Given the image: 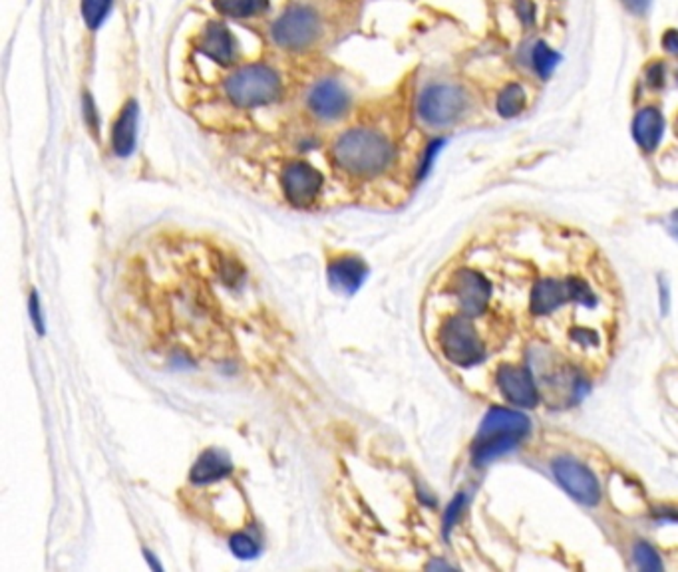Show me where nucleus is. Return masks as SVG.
Wrapping results in <instances>:
<instances>
[{"instance_id": "1", "label": "nucleus", "mask_w": 678, "mask_h": 572, "mask_svg": "<svg viewBox=\"0 0 678 572\" xmlns=\"http://www.w3.org/2000/svg\"><path fill=\"white\" fill-rule=\"evenodd\" d=\"M394 148L384 133L370 128L344 131L332 145V160L339 170L352 177L370 179L382 175L392 161Z\"/></svg>"}, {"instance_id": "2", "label": "nucleus", "mask_w": 678, "mask_h": 572, "mask_svg": "<svg viewBox=\"0 0 678 572\" xmlns=\"http://www.w3.org/2000/svg\"><path fill=\"white\" fill-rule=\"evenodd\" d=\"M529 432V420L524 413L495 408L487 413L474 445L477 465L492 462L494 457L514 450L517 442Z\"/></svg>"}, {"instance_id": "3", "label": "nucleus", "mask_w": 678, "mask_h": 572, "mask_svg": "<svg viewBox=\"0 0 678 572\" xmlns=\"http://www.w3.org/2000/svg\"><path fill=\"white\" fill-rule=\"evenodd\" d=\"M281 78L269 66L249 64L225 82V94L237 108H259L281 96Z\"/></svg>"}, {"instance_id": "4", "label": "nucleus", "mask_w": 678, "mask_h": 572, "mask_svg": "<svg viewBox=\"0 0 678 572\" xmlns=\"http://www.w3.org/2000/svg\"><path fill=\"white\" fill-rule=\"evenodd\" d=\"M438 346L443 358L454 366L470 368L485 358V344L468 314L452 317L440 327Z\"/></svg>"}, {"instance_id": "5", "label": "nucleus", "mask_w": 678, "mask_h": 572, "mask_svg": "<svg viewBox=\"0 0 678 572\" xmlns=\"http://www.w3.org/2000/svg\"><path fill=\"white\" fill-rule=\"evenodd\" d=\"M465 108L468 96L462 88L452 84L428 86L418 98V116L428 126H450L464 116Z\"/></svg>"}, {"instance_id": "6", "label": "nucleus", "mask_w": 678, "mask_h": 572, "mask_svg": "<svg viewBox=\"0 0 678 572\" xmlns=\"http://www.w3.org/2000/svg\"><path fill=\"white\" fill-rule=\"evenodd\" d=\"M320 35V18L313 8L293 6L273 25V38L285 50H305Z\"/></svg>"}, {"instance_id": "7", "label": "nucleus", "mask_w": 678, "mask_h": 572, "mask_svg": "<svg viewBox=\"0 0 678 572\" xmlns=\"http://www.w3.org/2000/svg\"><path fill=\"white\" fill-rule=\"evenodd\" d=\"M281 185L288 203L298 209H307L315 205V201L318 199L322 175L307 161H291L283 170Z\"/></svg>"}, {"instance_id": "8", "label": "nucleus", "mask_w": 678, "mask_h": 572, "mask_svg": "<svg viewBox=\"0 0 678 572\" xmlns=\"http://www.w3.org/2000/svg\"><path fill=\"white\" fill-rule=\"evenodd\" d=\"M452 293L455 300L460 302V307L468 317H475V314H482L490 302V283H487L485 276L480 275L477 271H472V268H460L455 271L450 283Z\"/></svg>"}, {"instance_id": "9", "label": "nucleus", "mask_w": 678, "mask_h": 572, "mask_svg": "<svg viewBox=\"0 0 678 572\" xmlns=\"http://www.w3.org/2000/svg\"><path fill=\"white\" fill-rule=\"evenodd\" d=\"M553 473L567 489V493L583 504H595L601 499V489H599V484L591 471L573 462V459H558L553 463Z\"/></svg>"}, {"instance_id": "10", "label": "nucleus", "mask_w": 678, "mask_h": 572, "mask_svg": "<svg viewBox=\"0 0 678 572\" xmlns=\"http://www.w3.org/2000/svg\"><path fill=\"white\" fill-rule=\"evenodd\" d=\"M497 384L502 394L516 406L533 408L537 403V388L527 368L502 366L497 372Z\"/></svg>"}, {"instance_id": "11", "label": "nucleus", "mask_w": 678, "mask_h": 572, "mask_svg": "<svg viewBox=\"0 0 678 572\" xmlns=\"http://www.w3.org/2000/svg\"><path fill=\"white\" fill-rule=\"evenodd\" d=\"M197 50L217 64H231L235 58V38L221 22H209L197 38Z\"/></svg>"}, {"instance_id": "12", "label": "nucleus", "mask_w": 678, "mask_h": 572, "mask_svg": "<svg viewBox=\"0 0 678 572\" xmlns=\"http://www.w3.org/2000/svg\"><path fill=\"white\" fill-rule=\"evenodd\" d=\"M349 94L335 80L318 82L313 92L308 94V106L317 116L327 120H337L347 114L349 109Z\"/></svg>"}, {"instance_id": "13", "label": "nucleus", "mask_w": 678, "mask_h": 572, "mask_svg": "<svg viewBox=\"0 0 678 572\" xmlns=\"http://www.w3.org/2000/svg\"><path fill=\"white\" fill-rule=\"evenodd\" d=\"M138 118H140V108L131 99V102H128L124 109L120 111V116L112 128V148L116 155L128 157L133 153V150H136Z\"/></svg>"}, {"instance_id": "14", "label": "nucleus", "mask_w": 678, "mask_h": 572, "mask_svg": "<svg viewBox=\"0 0 678 572\" xmlns=\"http://www.w3.org/2000/svg\"><path fill=\"white\" fill-rule=\"evenodd\" d=\"M664 131V120L657 108H642L632 120V138L644 151L659 148Z\"/></svg>"}, {"instance_id": "15", "label": "nucleus", "mask_w": 678, "mask_h": 572, "mask_svg": "<svg viewBox=\"0 0 678 572\" xmlns=\"http://www.w3.org/2000/svg\"><path fill=\"white\" fill-rule=\"evenodd\" d=\"M366 265L360 259H354V256H344V259H339L332 263L329 276H330V285L337 290H342V293H354L366 278Z\"/></svg>"}, {"instance_id": "16", "label": "nucleus", "mask_w": 678, "mask_h": 572, "mask_svg": "<svg viewBox=\"0 0 678 572\" xmlns=\"http://www.w3.org/2000/svg\"><path fill=\"white\" fill-rule=\"evenodd\" d=\"M231 469L233 467H231L229 457L224 452L209 450L197 459L189 477H192L193 484L205 485V484H214V481L227 477L231 473Z\"/></svg>"}, {"instance_id": "17", "label": "nucleus", "mask_w": 678, "mask_h": 572, "mask_svg": "<svg viewBox=\"0 0 678 572\" xmlns=\"http://www.w3.org/2000/svg\"><path fill=\"white\" fill-rule=\"evenodd\" d=\"M219 15L229 18H255L269 8V0H214Z\"/></svg>"}, {"instance_id": "18", "label": "nucleus", "mask_w": 678, "mask_h": 572, "mask_svg": "<svg viewBox=\"0 0 678 572\" xmlns=\"http://www.w3.org/2000/svg\"><path fill=\"white\" fill-rule=\"evenodd\" d=\"M527 104L526 89L519 84H507L497 98V111L502 118H516Z\"/></svg>"}, {"instance_id": "19", "label": "nucleus", "mask_w": 678, "mask_h": 572, "mask_svg": "<svg viewBox=\"0 0 678 572\" xmlns=\"http://www.w3.org/2000/svg\"><path fill=\"white\" fill-rule=\"evenodd\" d=\"M561 62V56L555 52L549 44L546 42H537L536 47H533L531 50V66L533 70H536L543 80H548V78L555 72V68H558Z\"/></svg>"}, {"instance_id": "20", "label": "nucleus", "mask_w": 678, "mask_h": 572, "mask_svg": "<svg viewBox=\"0 0 678 572\" xmlns=\"http://www.w3.org/2000/svg\"><path fill=\"white\" fill-rule=\"evenodd\" d=\"M114 0H82V16L88 28L96 30L108 18Z\"/></svg>"}, {"instance_id": "21", "label": "nucleus", "mask_w": 678, "mask_h": 572, "mask_svg": "<svg viewBox=\"0 0 678 572\" xmlns=\"http://www.w3.org/2000/svg\"><path fill=\"white\" fill-rule=\"evenodd\" d=\"M231 551L239 558H255L259 555V546L249 535H235L231 538Z\"/></svg>"}, {"instance_id": "22", "label": "nucleus", "mask_w": 678, "mask_h": 572, "mask_svg": "<svg viewBox=\"0 0 678 572\" xmlns=\"http://www.w3.org/2000/svg\"><path fill=\"white\" fill-rule=\"evenodd\" d=\"M635 556H637L639 567L644 568V570H659L662 567L657 553H654L649 545H639L637 551H635Z\"/></svg>"}, {"instance_id": "23", "label": "nucleus", "mask_w": 678, "mask_h": 572, "mask_svg": "<svg viewBox=\"0 0 678 572\" xmlns=\"http://www.w3.org/2000/svg\"><path fill=\"white\" fill-rule=\"evenodd\" d=\"M647 82L654 88H661L664 84V66H662V62L652 64L651 68L647 70Z\"/></svg>"}, {"instance_id": "24", "label": "nucleus", "mask_w": 678, "mask_h": 572, "mask_svg": "<svg viewBox=\"0 0 678 572\" xmlns=\"http://www.w3.org/2000/svg\"><path fill=\"white\" fill-rule=\"evenodd\" d=\"M651 3L652 0H622V6H625L631 15L642 16L649 10Z\"/></svg>"}, {"instance_id": "25", "label": "nucleus", "mask_w": 678, "mask_h": 572, "mask_svg": "<svg viewBox=\"0 0 678 572\" xmlns=\"http://www.w3.org/2000/svg\"><path fill=\"white\" fill-rule=\"evenodd\" d=\"M30 317H32V322H35L38 334L42 336L44 334V320H42V314H40V305H38L37 293L30 296Z\"/></svg>"}, {"instance_id": "26", "label": "nucleus", "mask_w": 678, "mask_h": 572, "mask_svg": "<svg viewBox=\"0 0 678 572\" xmlns=\"http://www.w3.org/2000/svg\"><path fill=\"white\" fill-rule=\"evenodd\" d=\"M662 48L673 56H678V30L671 28V30L664 32V35H662Z\"/></svg>"}, {"instance_id": "27", "label": "nucleus", "mask_w": 678, "mask_h": 572, "mask_svg": "<svg viewBox=\"0 0 678 572\" xmlns=\"http://www.w3.org/2000/svg\"><path fill=\"white\" fill-rule=\"evenodd\" d=\"M462 504H464V495L455 497V501L450 504V509H448V513H446V531H448L450 526L454 525L455 517H458V513H460V509H462Z\"/></svg>"}, {"instance_id": "28", "label": "nucleus", "mask_w": 678, "mask_h": 572, "mask_svg": "<svg viewBox=\"0 0 678 572\" xmlns=\"http://www.w3.org/2000/svg\"><path fill=\"white\" fill-rule=\"evenodd\" d=\"M84 111H86V118H90V126H92V130H94V128L98 130V116H96V106H94V102H92L90 94H86V98H84Z\"/></svg>"}, {"instance_id": "29", "label": "nucleus", "mask_w": 678, "mask_h": 572, "mask_svg": "<svg viewBox=\"0 0 678 572\" xmlns=\"http://www.w3.org/2000/svg\"><path fill=\"white\" fill-rule=\"evenodd\" d=\"M517 13L519 16L524 20H531L533 15H536V6H533L531 3H527V0H521L519 6H517Z\"/></svg>"}, {"instance_id": "30", "label": "nucleus", "mask_w": 678, "mask_h": 572, "mask_svg": "<svg viewBox=\"0 0 678 572\" xmlns=\"http://www.w3.org/2000/svg\"><path fill=\"white\" fill-rule=\"evenodd\" d=\"M673 225H674V233L678 234V211L673 215Z\"/></svg>"}]
</instances>
